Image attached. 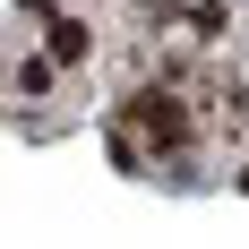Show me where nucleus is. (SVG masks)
Segmentation results:
<instances>
[{"label": "nucleus", "mask_w": 249, "mask_h": 249, "mask_svg": "<svg viewBox=\"0 0 249 249\" xmlns=\"http://www.w3.org/2000/svg\"><path fill=\"white\" fill-rule=\"evenodd\" d=\"M189 26H198L206 43H215V35H224V26H232V9H224V0H198V18H189Z\"/></svg>", "instance_id": "f257e3e1"}, {"label": "nucleus", "mask_w": 249, "mask_h": 249, "mask_svg": "<svg viewBox=\"0 0 249 249\" xmlns=\"http://www.w3.org/2000/svg\"><path fill=\"white\" fill-rule=\"evenodd\" d=\"M18 86L26 95H52V60H18Z\"/></svg>", "instance_id": "f03ea898"}]
</instances>
